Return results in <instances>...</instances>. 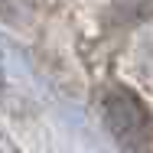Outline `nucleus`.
I'll use <instances>...</instances> for the list:
<instances>
[{
    "label": "nucleus",
    "instance_id": "f257e3e1",
    "mask_svg": "<svg viewBox=\"0 0 153 153\" xmlns=\"http://www.w3.org/2000/svg\"><path fill=\"white\" fill-rule=\"evenodd\" d=\"M108 121L111 130L121 137V143H127L130 150L147 153L150 147V114L140 108V101L127 91L108 94Z\"/></svg>",
    "mask_w": 153,
    "mask_h": 153
}]
</instances>
